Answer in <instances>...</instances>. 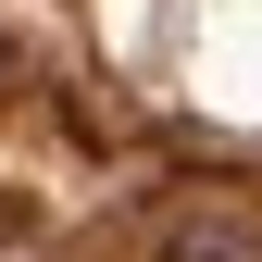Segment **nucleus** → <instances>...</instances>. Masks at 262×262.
Segmentation results:
<instances>
[{"instance_id": "1", "label": "nucleus", "mask_w": 262, "mask_h": 262, "mask_svg": "<svg viewBox=\"0 0 262 262\" xmlns=\"http://www.w3.org/2000/svg\"><path fill=\"white\" fill-rule=\"evenodd\" d=\"M162 262H250V225L200 200V212H175V225H162Z\"/></svg>"}, {"instance_id": "2", "label": "nucleus", "mask_w": 262, "mask_h": 262, "mask_svg": "<svg viewBox=\"0 0 262 262\" xmlns=\"http://www.w3.org/2000/svg\"><path fill=\"white\" fill-rule=\"evenodd\" d=\"M0 88H13V38H0Z\"/></svg>"}]
</instances>
